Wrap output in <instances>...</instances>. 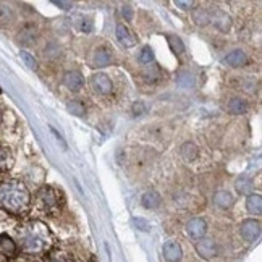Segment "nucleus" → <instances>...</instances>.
Listing matches in <instances>:
<instances>
[{
  "instance_id": "1",
  "label": "nucleus",
  "mask_w": 262,
  "mask_h": 262,
  "mask_svg": "<svg viewBox=\"0 0 262 262\" xmlns=\"http://www.w3.org/2000/svg\"><path fill=\"white\" fill-rule=\"evenodd\" d=\"M31 196L28 188L18 180H8L0 185V206L12 214H23L29 207Z\"/></svg>"
},
{
  "instance_id": "2",
  "label": "nucleus",
  "mask_w": 262,
  "mask_h": 262,
  "mask_svg": "<svg viewBox=\"0 0 262 262\" xmlns=\"http://www.w3.org/2000/svg\"><path fill=\"white\" fill-rule=\"evenodd\" d=\"M19 241L26 253H41L49 245V231L46 225L34 222L19 231Z\"/></svg>"
},
{
  "instance_id": "3",
  "label": "nucleus",
  "mask_w": 262,
  "mask_h": 262,
  "mask_svg": "<svg viewBox=\"0 0 262 262\" xmlns=\"http://www.w3.org/2000/svg\"><path fill=\"white\" fill-rule=\"evenodd\" d=\"M114 54L107 46H96L88 52V63L93 68H102L112 63Z\"/></svg>"
},
{
  "instance_id": "4",
  "label": "nucleus",
  "mask_w": 262,
  "mask_h": 262,
  "mask_svg": "<svg viewBox=\"0 0 262 262\" xmlns=\"http://www.w3.org/2000/svg\"><path fill=\"white\" fill-rule=\"evenodd\" d=\"M37 199H39V203H41V206L46 210H49V212H54V210H57L60 207V204H62V196H60L57 191L50 186L42 188L41 191H39Z\"/></svg>"
},
{
  "instance_id": "5",
  "label": "nucleus",
  "mask_w": 262,
  "mask_h": 262,
  "mask_svg": "<svg viewBox=\"0 0 262 262\" xmlns=\"http://www.w3.org/2000/svg\"><path fill=\"white\" fill-rule=\"evenodd\" d=\"M239 233L245 241L253 243V241H256L260 236V224L254 219H248L239 225Z\"/></svg>"
},
{
  "instance_id": "6",
  "label": "nucleus",
  "mask_w": 262,
  "mask_h": 262,
  "mask_svg": "<svg viewBox=\"0 0 262 262\" xmlns=\"http://www.w3.org/2000/svg\"><path fill=\"white\" fill-rule=\"evenodd\" d=\"M91 86L94 88L96 93L102 94V96H108L114 89L112 79H110L105 73H94L93 78H91Z\"/></svg>"
},
{
  "instance_id": "7",
  "label": "nucleus",
  "mask_w": 262,
  "mask_h": 262,
  "mask_svg": "<svg viewBox=\"0 0 262 262\" xmlns=\"http://www.w3.org/2000/svg\"><path fill=\"white\" fill-rule=\"evenodd\" d=\"M196 251H198V254L203 257V259H214L219 253V248L217 245L214 243L212 239H209V238H201L198 243H196Z\"/></svg>"
},
{
  "instance_id": "8",
  "label": "nucleus",
  "mask_w": 262,
  "mask_h": 262,
  "mask_svg": "<svg viewBox=\"0 0 262 262\" xmlns=\"http://www.w3.org/2000/svg\"><path fill=\"white\" fill-rule=\"evenodd\" d=\"M186 231L188 235L193 238V239H201L204 238L206 231H207V224L204 219L201 217H196V219H191L186 225Z\"/></svg>"
},
{
  "instance_id": "9",
  "label": "nucleus",
  "mask_w": 262,
  "mask_h": 262,
  "mask_svg": "<svg viewBox=\"0 0 262 262\" xmlns=\"http://www.w3.org/2000/svg\"><path fill=\"white\" fill-rule=\"evenodd\" d=\"M115 33H117V39H118L122 46H125V47H135L136 46L138 37L133 33H131V29L128 26H125L123 23L117 25Z\"/></svg>"
},
{
  "instance_id": "10",
  "label": "nucleus",
  "mask_w": 262,
  "mask_h": 262,
  "mask_svg": "<svg viewBox=\"0 0 262 262\" xmlns=\"http://www.w3.org/2000/svg\"><path fill=\"white\" fill-rule=\"evenodd\" d=\"M162 253H164V257L167 262H180L181 260V246L177 243V241H167L162 248Z\"/></svg>"
},
{
  "instance_id": "11",
  "label": "nucleus",
  "mask_w": 262,
  "mask_h": 262,
  "mask_svg": "<svg viewBox=\"0 0 262 262\" xmlns=\"http://www.w3.org/2000/svg\"><path fill=\"white\" fill-rule=\"evenodd\" d=\"M63 84L70 91H73V93H78V91L84 86V78H83V75L79 73V72H68L63 76Z\"/></svg>"
},
{
  "instance_id": "12",
  "label": "nucleus",
  "mask_w": 262,
  "mask_h": 262,
  "mask_svg": "<svg viewBox=\"0 0 262 262\" xmlns=\"http://www.w3.org/2000/svg\"><path fill=\"white\" fill-rule=\"evenodd\" d=\"M225 63L228 67H233V68H238V67H243L248 63V57L243 50H233V52H230L227 57H225Z\"/></svg>"
},
{
  "instance_id": "13",
  "label": "nucleus",
  "mask_w": 262,
  "mask_h": 262,
  "mask_svg": "<svg viewBox=\"0 0 262 262\" xmlns=\"http://www.w3.org/2000/svg\"><path fill=\"white\" fill-rule=\"evenodd\" d=\"M0 254L7 257L16 254V243L8 235H0Z\"/></svg>"
},
{
  "instance_id": "14",
  "label": "nucleus",
  "mask_w": 262,
  "mask_h": 262,
  "mask_svg": "<svg viewBox=\"0 0 262 262\" xmlns=\"http://www.w3.org/2000/svg\"><path fill=\"white\" fill-rule=\"evenodd\" d=\"M246 209L249 214L253 215H260L262 212V198L260 194H249L248 199H246Z\"/></svg>"
},
{
  "instance_id": "15",
  "label": "nucleus",
  "mask_w": 262,
  "mask_h": 262,
  "mask_svg": "<svg viewBox=\"0 0 262 262\" xmlns=\"http://www.w3.org/2000/svg\"><path fill=\"white\" fill-rule=\"evenodd\" d=\"M209 21H214V25L222 29V31H228L231 25V18L225 12H215L214 16H209Z\"/></svg>"
},
{
  "instance_id": "16",
  "label": "nucleus",
  "mask_w": 262,
  "mask_h": 262,
  "mask_svg": "<svg viewBox=\"0 0 262 262\" xmlns=\"http://www.w3.org/2000/svg\"><path fill=\"white\" fill-rule=\"evenodd\" d=\"M235 189L238 191L239 194H253V191H254V183H253V180H249L246 177H241L235 181Z\"/></svg>"
},
{
  "instance_id": "17",
  "label": "nucleus",
  "mask_w": 262,
  "mask_h": 262,
  "mask_svg": "<svg viewBox=\"0 0 262 262\" xmlns=\"http://www.w3.org/2000/svg\"><path fill=\"white\" fill-rule=\"evenodd\" d=\"M214 203H215V206H219L222 209H228L233 206V196H231L228 191H217L214 194Z\"/></svg>"
},
{
  "instance_id": "18",
  "label": "nucleus",
  "mask_w": 262,
  "mask_h": 262,
  "mask_svg": "<svg viewBox=\"0 0 262 262\" xmlns=\"http://www.w3.org/2000/svg\"><path fill=\"white\" fill-rule=\"evenodd\" d=\"M141 203H143L146 209H156L160 206V196L157 191H147V193H144L143 198H141Z\"/></svg>"
},
{
  "instance_id": "19",
  "label": "nucleus",
  "mask_w": 262,
  "mask_h": 262,
  "mask_svg": "<svg viewBox=\"0 0 262 262\" xmlns=\"http://www.w3.org/2000/svg\"><path fill=\"white\" fill-rule=\"evenodd\" d=\"M12 162H13V157H12V152H10V149L0 146V172L8 170L12 167Z\"/></svg>"
},
{
  "instance_id": "20",
  "label": "nucleus",
  "mask_w": 262,
  "mask_h": 262,
  "mask_svg": "<svg viewBox=\"0 0 262 262\" xmlns=\"http://www.w3.org/2000/svg\"><path fill=\"white\" fill-rule=\"evenodd\" d=\"M180 154L186 162H191V160H194L198 157V147L193 143H185L180 147Z\"/></svg>"
},
{
  "instance_id": "21",
  "label": "nucleus",
  "mask_w": 262,
  "mask_h": 262,
  "mask_svg": "<svg viewBox=\"0 0 262 262\" xmlns=\"http://www.w3.org/2000/svg\"><path fill=\"white\" fill-rule=\"evenodd\" d=\"M228 110L231 114H245L246 110H248V104H246V100L243 99H239V97H233L228 102Z\"/></svg>"
},
{
  "instance_id": "22",
  "label": "nucleus",
  "mask_w": 262,
  "mask_h": 262,
  "mask_svg": "<svg viewBox=\"0 0 262 262\" xmlns=\"http://www.w3.org/2000/svg\"><path fill=\"white\" fill-rule=\"evenodd\" d=\"M167 42H168L170 47H172L173 54L181 55V54L185 52V44L181 42V39H180L178 36H175V34H168V36H167Z\"/></svg>"
},
{
  "instance_id": "23",
  "label": "nucleus",
  "mask_w": 262,
  "mask_h": 262,
  "mask_svg": "<svg viewBox=\"0 0 262 262\" xmlns=\"http://www.w3.org/2000/svg\"><path fill=\"white\" fill-rule=\"evenodd\" d=\"M138 60H139L141 63H152L154 62V52H152V49H150L149 46L141 49L139 54H138Z\"/></svg>"
},
{
  "instance_id": "24",
  "label": "nucleus",
  "mask_w": 262,
  "mask_h": 262,
  "mask_svg": "<svg viewBox=\"0 0 262 262\" xmlns=\"http://www.w3.org/2000/svg\"><path fill=\"white\" fill-rule=\"evenodd\" d=\"M67 108H68V112H70V114H73V115H76V117H81V115H84V112H86L84 104H83V102H79V100H72V102H68V104H67Z\"/></svg>"
},
{
  "instance_id": "25",
  "label": "nucleus",
  "mask_w": 262,
  "mask_h": 262,
  "mask_svg": "<svg viewBox=\"0 0 262 262\" xmlns=\"http://www.w3.org/2000/svg\"><path fill=\"white\" fill-rule=\"evenodd\" d=\"M209 13L206 12L204 8H196L194 12H193V19L198 23V25H207L209 23Z\"/></svg>"
},
{
  "instance_id": "26",
  "label": "nucleus",
  "mask_w": 262,
  "mask_h": 262,
  "mask_svg": "<svg viewBox=\"0 0 262 262\" xmlns=\"http://www.w3.org/2000/svg\"><path fill=\"white\" fill-rule=\"evenodd\" d=\"M78 18L81 19L79 25H78V28L81 29L83 33H91V31H93V21H91V18H86L83 15H79Z\"/></svg>"
},
{
  "instance_id": "27",
  "label": "nucleus",
  "mask_w": 262,
  "mask_h": 262,
  "mask_svg": "<svg viewBox=\"0 0 262 262\" xmlns=\"http://www.w3.org/2000/svg\"><path fill=\"white\" fill-rule=\"evenodd\" d=\"M133 224H135L139 230H143V231H149V230H150L149 222H147V220H144V219H141V217L135 219V220H133Z\"/></svg>"
},
{
  "instance_id": "28",
  "label": "nucleus",
  "mask_w": 262,
  "mask_h": 262,
  "mask_svg": "<svg viewBox=\"0 0 262 262\" xmlns=\"http://www.w3.org/2000/svg\"><path fill=\"white\" fill-rule=\"evenodd\" d=\"M21 58H25V62H26V65H28L29 68H33V70L37 68V62L34 60L33 55H29L28 52H21Z\"/></svg>"
},
{
  "instance_id": "29",
  "label": "nucleus",
  "mask_w": 262,
  "mask_h": 262,
  "mask_svg": "<svg viewBox=\"0 0 262 262\" xmlns=\"http://www.w3.org/2000/svg\"><path fill=\"white\" fill-rule=\"evenodd\" d=\"M177 81H178L181 86H191V84H193V81H191V76H189V73H186V72L181 73V75L177 78Z\"/></svg>"
},
{
  "instance_id": "30",
  "label": "nucleus",
  "mask_w": 262,
  "mask_h": 262,
  "mask_svg": "<svg viewBox=\"0 0 262 262\" xmlns=\"http://www.w3.org/2000/svg\"><path fill=\"white\" fill-rule=\"evenodd\" d=\"M144 112H146V107H144L143 102H138V104L133 105V114L135 115H143Z\"/></svg>"
},
{
  "instance_id": "31",
  "label": "nucleus",
  "mask_w": 262,
  "mask_h": 262,
  "mask_svg": "<svg viewBox=\"0 0 262 262\" xmlns=\"http://www.w3.org/2000/svg\"><path fill=\"white\" fill-rule=\"evenodd\" d=\"M122 13H123V16H125V19H129L133 18V10H131V7L129 5H125L123 8H122Z\"/></svg>"
},
{
  "instance_id": "32",
  "label": "nucleus",
  "mask_w": 262,
  "mask_h": 262,
  "mask_svg": "<svg viewBox=\"0 0 262 262\" xmlns=\"http://www.w3.org/2000/svg\"><path fill=\"white\" fill-rule=\"evenodd\" d=\"M54 5H57V7H60V8H63V10L73 8V4H72V2H54Z\"/></svg>"
},
{
  "instance_id": "33",
  "label": "nucleus",
  "mask_w": 262,
  "mask_h": 262,
  "mask_svg": "<svg viewBox=\"0 0 262 262\" xmlns=\"http://www.w3.org/2000/svg\"><path fill=\"white\" fill-rule=\"evenodd\" d=\"M175 5H178V7H185V10H186V8H189V7H193L194 2H180V0H178V2H175Z\"/></svg>"
},
{
  "instance_id": "34",
  "label": "nucleus",
  "mask_w": 262,
  "mask_h": 262,
  "mask_svg": "<svg viewBox=\"0 0 262 262\" xmlns=\"http://www.w3.org/2000/svg\"><path fill=\"white\" fill-rule=\"evenodd\" d=\"M52 262H73V260L68 259V257H54Z\"/></svg>"
},
{
  "instance_id": "35",
  "label": "nucleus",
  "mask_w": 262,
  "mask_h": 262,
  "mask_svg": "<svg viewBox=\"0 0 262 262\" xmlns=\"http://www.w3.org/2000/svg\"><path fill=\"white\" fill-rule=\"evenodd\" d=\"M0 120H2V114H0Z\"/></svg>"
}]
</instances>
